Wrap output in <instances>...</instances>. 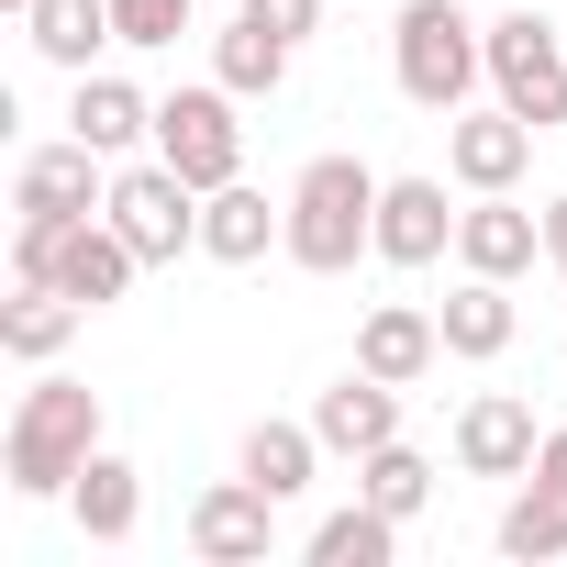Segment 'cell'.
Masks as SVG:
<instances>
[{
  "instance_id": "6da1fadb",
  "label": "cell",
  "mask_w": 567,
  "mask_h": 567,
  "mask_svg": "<svg viewBox=\"0 0 567 567\" xmlns=\"http://www.w3.org/2000/svg\"><path fill=\"white\" fill-rule=\"evenodd\" d=\"M90 456H101V390L90 379H34L12 401V423H0V478H12V501H68Z\"/></svg>"
},
{
  "instance_id": "7a4b0ae2",
  "label": "cell",
  "mask_w": 567,
  "mask_h": 567,
  "mask_svg": "<svg viewBox=\"0 0 567 567\" xmlns=\"http://www.w3.org/2000/svg\"><path fill=\"white\" fill-rule=\"evenodd\" d=\"M379 167L368 156H312L301 178H290V256L301 278H346L357 256H379Z\"/></svg>"
},
{
  "instance_id": "3957f363",
  "label": "cell",
  "mask_w": 567,
  "mask_h": 567,
  "mask_svg": "<svg viewBox=\"0 0 567 567\" xmlns=\"http://www.w3.org/2000/svg\"><path fill=\"white\" fill-rule=\"evenodd\" d=\"M390 79H401L412 112H467V101L489 90V23L467 12V0H401Z\"/></svg>"
},
{
  "instance_id": "277c9868",
  "label": "cell",
  "mask_w": 567,
  "mask_h": 567,
  "mask_svg": "<svg viewBox=\"0 0 567 567\" xmlns=\"http://www.w3.org/2000/svg\"><path fill=\"white\" fill-rule=\"evenodd\" d=\"M101 212H112V234H123L145 267H178V256H200V189H189L167 156H123Z\"/></svg>"
},
{
  "instance_id": "5b68a950",
  "label": "cell",
  "mask_w": 567,
  "mask_h": 567,
  "mask_svg": "<svg viewBox=\"0 0 567 567\" xmlns=\"http://www.w3.org/2000/svg\"><path fill=\"white\" fill-rule=\"evenodd\" d=\"M145 156H167L189 189H223V178H245V123H234V90L223 79H189V90H167L156 101V145Z\"/></svg>"
},
{
  "instance_id": "8992f818",
  "label": "cell",
  "mask_w": 567,
  "mask_h": 567,
  "mask_svg": "<svg viewBox=\"0 0 567 567\" xmlns=\"http://www.w3.org/2000/svg\"><path fill=\"white\" fill-rule=\"evenodd\" d=\"M489 101H512L534 134L567 123V34L545 12H501L489 23Z\"/></svg>"
},
{
  "instance_id": "52a82bcc",
  "label": "cell",
  "mask_w": 567,
  "mask_h": 567,
  "mask_svg": "<svg viewBox=\"0 0 567 567\" xmlns=\"http://www.w3.org/2000/svg\"><path fill=\"white\" fill-rule=\"evenodd\" d=\"M189 556L200 567H267L278 556V501L234 467V478H212L200 501H189Z\"/></svg>"
},
{
  "instance_id": "ba28073f",
  "label": "cell",
  "mask_w": 567,
  "mask_h": 567,
  "mask_svg": "<svg viewBox=\"0 0 567 567\" xmlns=\"http://www.w3.org/2000/svg\"><path fill=\"white\" fill-rule=\"evenodd\" d=\"M523 167H534V123H523L512 101L445 112V178H456V189H523Z\"/></svg>"
},
{
  "instance_id": "9c48e42d",
  "label": "cell",
  "mask_w": 567,
  "mask_h": 567,
  "mask_svg": "<svg viewBox=\"0 0 567 567\" xmlns=\"http://www.w3.org/2000/svg\"><path fill=\"white\" fill-rule=\"evenodd\" d=\"M101 200H112V156H101V145H79V134H68V145H34V156L12 167V212H45V223H90Z\"/></svg>"
},
{
  "instance_id": "30bf717a",
  "label": "cell",
  "mask_w": 567,
  "mask_h": 567,
  "mask_svg": "<svg viewBox=\"0 0 567 567\" xmlns=\"http://www.w3.org/2000/svg\"><path fill=\"white\" fill-rule=\"evenodd\" d=\"M456 267H478V278L545 267V212H523L512 189H467V212H456Z\"/></svg>"
},
{
  "instance_id": "8fae6325",
  "label": "cell",
  "mask_w": 567,
  "mask_h": 567,
  "mask_svg": "<svg viewBox=\"0 0 567 567\" xmlns=\"http://www.w3.org/2000/svg\"><path fill=\"white\" fill-rule=\"evenodd\" d=\"M534 445H545V423H534L523 390H478V401L456 412V467H467V478H523Z\"/></svg>"
},
{
  "instance_id": "7c38bea8",
  "label": "cell",
  "mask_w": 567,
  "mask_h": 567,
  "mask_svg": "<svg viewBox=\"0 0 567 567\" xmlns=\"http://www.w3.org/2000/svg\"><path fill=\"white\" fill-rule=\"evenodd\" d=\"M267 245H290V189H245V178H223V189H200V256L212 267H256Z\"/></svg>"
},
{
  "instance_id": "4fadbf2b",
  "label": "cell",
  "mask_w": 567,
  "mask_h": 567,
  "mask_svg": "<svg viewBox=\"0 0 567 567\" xmlns=\"http://www.w3.org/2000/svg\"><path fill=\"white\" fill-rule=\"evenodd\" d=\"M456 256V200L445 178H390L379 189V267H434Z\"/></svg>"
},
{
  "instance_id": "5bb4252c",
  "label": "cell",
  "mask_w": 567,
  "mask_h": 567,
  "mask_svg": "<svg viewBox=\"0 0 567 567\" xmlns=\"http://www.w3.org/2000/svg\"><path fill=\"white\" fill-rule=\"evenodd\" d=\"M68 134H79V145H101V156L123 167V156H145V145H156V101H145L134 79L90 68V79L68 90Z\"/></svg>"
},
{
  "instance_id": "9a60e30c",
  "label": "cell",
  "mask_w": 567,
  "mask_h": 567,
  "mask_svg": "<svg viewBox=\"0 0 567 567\" xmlns=\"http://www.w3.org/2000/svg\"><path fill=\"white\" fill-rule=\"evenodd\" d=\"M312 434H323V456H379L401 434V390L368 379V368H346L334 390H312Z\"/></svg>"
},
{
  "instance_id": "2e32d148",
  "label": "cell",
  "mask_w": 567,
  "mask_h": 567,
  "mask_svg": "<svg viewBox=\"0 0 567 567\" xmlns=\"http://www.w3.org/2000/svg\"><path fill=\"white\" fill-rule=\"evenodd\" d=\"M434 357H445V323H434L423 301H379V312L357 323V368H368V379H390V390L434 379Z\"/></svg>"
},
{
  "instance_id": "e0dca14e",
  "label": "cell",
  "mask_w": 567,
  "mask_h": 567,
  "mask_svg": "<svg viewBox=\"0 0 567 567\" xmlns=\"http://www.w3.org/2000/svg\"><path fill=\"white\" fill-rule=\"evenodd\" d=\"M134 278H145V256H134V245L112 234V212H90V223H79V234L56 245V290H68L79 312H112V301L134 290Z\"/></svg>"
},
{
  "instance_id": "ac0fdd59",
  "label": "cell",
  "mask_w": 567,
  "mask_h": 567,
  "mask_svg": "<svg viewBox=\"0 0 567 567\" xmlns=\"http://www.w3.org/2000/svg\"><path fill=\"white\" fill-rule=\"evenodd\" d=\"M434 323H445V357H467V368H489V357H512V334H523V312H512V278H456V290L434 301Z\"/></svg>"
},
{
  "instance_id": "d6986e66",
  "label": "cell",
  "mask_w": 567,
  "mask_h": 567,
  "mask_svg": "<svg viewBox=\"0 0 567 567\" xmlns=\"http://www.w3.org/2000/svg\"><path fill=\"white\" fill-rule=\"evenodd\" d=\"M79 323L90 312L56 290V278H12V301H0V357H12V368H56Z\"/></svg>"
},
{
  "instance_id": "ffe728a7",
  "label": "cell",
  "mask_w": 567,
  "mask_h": 567,
  "mask_svg": "<svg viewBox=\"0 0 567 567\" xmlns=\"http://www.w3.org/2000/svg\"><path fill=\"white\" fill-rule=\"evenodd\" d=\"M23 45H34L45 68L90 79L101 45H123V23H112V0H23Z\"/></svg>"
},
{
  "instance_id": "44dd1931",
  "label": "cell",
  "mask_w": 567,
  "mask_h": 567,
  "mask_svg": "<svg viewBox=\"0 0 567 567\" xmlns=\"http://www.w3.org/2000/svg\"><path fill=\"white\" fill-rule=\"evenodd\" d=\"M68 512H79V534H90V545H134V523H145V467L101 445V456L79 467V489H68Z\"/></svg>"
},
{
  "instance_id": "7402d4cb",
  "label": "cell",
  "mask_w": 567,
  "mask_h": 567,
  "mask_svg": "<svg viewBox=\"0 0 567 567\" xmlns=\"http://www.w3.org/2000/svg\"><path fill=\"white\" fill-rule=\"evenodd\" d=\"M501 556H512V567H556V556H567V478H545V467L512 478V501H501Z\"/></svg>"
},
{
  "instance_id": "603a6c76",
  "label": "cell",
  "mask_w": 567,
  "mask_h": 567,
  "mask_svg": "<svg viewBox=\"0 0 567 567\" xmlns=\"http://www.w3.org/2000/svg\"><path fill=\"white\" fill-rule=\"evenodd\" d=\"M234 467H245L267 501H301V489H312V467H323V434H312V412H301V423H278V412H267V423H245Z\"/></svg>"
},
{
  "instance_id": "cb8c5ba5",
  "label": "cell",
  "mask_w": 567,
  "mask_h": 567,
  "mask_svg": "<svg viewBox=\"0 0 567 567\" xmlns=\"http://www.w3.org/2000/svg\"><path fill=\"white\" fill-rule=\"evenodd\" d=\"M290 56H301V45H278V34H256L245 12H234V23L212 34V79H223L234 101H278V90H290Z\"/></svg>"
},
{
  "instance_id": "d4e9b609",
  "label": "cell",
  "mask_w": 567,
  "mask_h": 567,
  "mask_svg": "<svg viewBox=\"0 0 567 567\" xmlns=\"http://www.w3.org/2000/svg\"><path fill=\"white\" fill-rule=\"evenodd\" d=\"M312 567H390L401 556V523L379 512V501H346V512H323L312 523V545H301Z\"/></svg>"
},
{
  "instance_id": "484cf974",
  "label": "cell",
  "mask_w": 567,
  "mask_h": 567,
  "mask_svg": "<svg viewBox=\"0 0 567 567\" xmlns=\"http://www.w3.org/2000/svg\"><path fill=\"white\" fill-rule=\"evenodd\" d=\"M357 501H379V512H390V523H412V512H423V501H434V467H423V456H412V445H401V434H390V445H379V456H357Z\"/></svg>"
},
{
  "instance_id": "4316f807",
  "label": "cell",
  "mask_w": 567,
  "mask_h": 567,
  "mask_svg": "<svg viewBox=\"0 0 567 567\" xmlns=\"http://www.w3.org/2000/svg\"><path fill=\"white\" fill-rule=\"evenodd\" d=\"M189 12H200V0H112V23H123V45H145V56H167V45L189 34Z\"/></svg>"
},
{
  "instance_id": "83f0119b",
  "label": "cell",
  "mask_w": 567,
  "mask_h": 567,
  "mask_svg": "<svg viewBox=\"0 0 567 567\" xmlns=\"http://www.w3.org/2000/svg\"><path fill=\"white\" fill-rule=\"evenodd\" d=\"M234 12H245L256 34H278V45H312V34H323V0H234Z\"/></svg>"
},
{
  "instance_id": "f1b7e54d",
  "label": "cell",
  "mask_w": 567,
  "mask_h": 567,
  "mask_svg": "<svg viewBox=\"0 0 567 567\" xmlns=\"http://www.w3.org/2000/svg\"><path fill=\"white\" fill-rule=\"evenodd\" d=\"M545 267H556V278H567V189H556V200H545Z\"/></svg>"
},
{
  "instance_id": "f546056e",
  "label": "cell",
  "mask_w": 567,
  "mask_h": 567,
  "mask_svg": "<svg viewBox=\"0 0 567 567\" xmlns=\"http://www.w3.org/2000/svg\"><path fill=\"white\" fill-rule=\"evenodd\" d=\"M534 467H545V478H567V423H545V445H534Z\"/></svg>"
}]
</instances>
